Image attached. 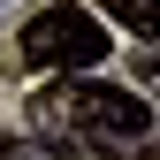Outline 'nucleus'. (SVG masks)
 Here are the masks:
<instances>
[{"instance_id": "nucleus-1", "label": "nucleus", "mask_w": 160, "mask_h": 160, "mask_svg": "<svg viewBox=\"0 0 160 160\" xmlns=\"http://www.w3.org/2000/svg\"><path fill=\"white\" fill-rule=\"evenodd\" d=\"M31 130L69 160H122L152 137V107L99 76H61L31 99Z\"/></svg>"}, {"instance_id": "nucleus-2", "label": "nucleus", "mask_w": 160, "mask_h": 160, "mask_svg": "<svg viewBox=\"0 0 160 160\" xmlns=\"http://www.w3.org/2000/svg\"><path fill=\"white\" fill-rule=\"evenodd\" d=\"M15 53H23L31 69H53V76H92L114 53V38H107V23H99L92 8L53 0V8H38L31 23L15 31Z\"/></svg>"}, {"instance_id": "nucleus-3", "label": "nucleus", "mask_w": 160, "mask_h": 160, "mask_svg": "<svg viewBox=\"0 0 160 160\" xmlns=\"http://www.w3.org/2000/svg\"><path fill=\"white\" fill-rule=\"evenodd\" d=\"M114 23H130L137 38H160V0H99Z\"/></svg>"}, {"instance_id": "nucleus-4", "label": "nucleus", "mask_w": 160, "mask_h": 160, "mask_svg": "<svg viewBox=\"0 0 160 160\" xmlns=\"http://www.w3.org/2000/svg\"><path fill=\"white\" fill-rule=\"evenodd\" d=\"M0 160H38V152H23V145H8V137H0Z\"/></svg>"}]
</instances>
